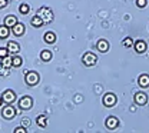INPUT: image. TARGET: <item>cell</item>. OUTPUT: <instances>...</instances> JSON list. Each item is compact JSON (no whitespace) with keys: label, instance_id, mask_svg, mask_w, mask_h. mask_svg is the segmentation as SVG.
Masks as SVG:
<instances>
[{"label":"cell","instance_id":"1","mask_svg":"<svg viewBox=\"0 0 149 133\" xmlns=\"http://www.w3.org/2000/svg\"><path fill=\"white\" fill-rule=\"evenodd\" d=\"M36 15L43 20V23H52V21H53V12H52L49 7H46V6H42V7L37 10Z\"/></svg>","mask_w":149,"mask_h":133},{"label":"cell","instance_id":"2","mask_svg":"<svg viewBox=\"0 0 149 133\" xmlns=\"http://www.w3.org/2000/svg\"><path fill=\"white\" fill-rule=\"evenodd\" d=\"M82 62H83L85 66L91 67V66H95V64H96L97 57H96V55H93L92 52H86V53L83 55V57H82Z\"/></svg>","mask_w":149,"mask_h":133},{"label":"cell","instance_id":"3","mask_svg":"<svg viewBox=\"0 0 149 133\" xmlns=\"http://www.w3.org/2000/svg\"><path fill=\"white\" fill-rule=\"evenodd\" d=\"M32 105H33V100L30 96H23L20 100H19V107L22 110H29L32 109Z\"/></svg>","mask_w":149,"mask_h":133},{"label":"cell","instance_id":"4","mask_svg":"<svg viewBox=\"0 0 149 133\" xmlns=\"http://www.w3.org/2000/svg\"><path fill=\"white\" fill-rule=\"evenodd\" d=\"M1 100L6 103V105H12L15 100H16V93L13 92V90H6V92H3V95H1Z\"/></svg>","mask_w":149,"mask_h":133},{"label":"cell","instance_id":"5","mask_svg":"<svg viewBox=\"0 0 149 133\" xmlns=\"http://www.w3.org/2000/svg\"><path fill=\"white\" fill-rule=\"evenodd\" d=\"M37 82H39V75L36 72H27L26 75V83L29 86H36Z\"/></svg>","mask_w":149,"mask_h":133},{"label":"cell","instance_id":"6","mask_svg":"<svg viewBox=\"0 0 149 133\" xmlns=\"http://www.w3.org/2000/svg\"><path fill=\"white\" fill-rule=\"evenodd\" d=\"M1 114H3V117H4V119H13V117L16 116V110H15V107H12L10 105H7V106H4V107H3Z\"/></svg>","mask_w":149,"mask_h":133},{"label":"cell","instance_id":"7","mask_svg":"<svg viewBox=\"0 0 149 133\" xmlns=\"http://www.w3.org/2000/svg\"><path fill=\"white\" fill-rule=\"evenodd\" d=\"M133 100H135L136 105L143 106V105H146V102H148V96L145 95V93H136V95L133 96Z\"/></svg>","mask_w":149,"mask_h":133},{"label":"cell","instance_id":"8","mask_svg":"<svg viewBox=\"0 0 149 133\" xmlns=\"http://www.w3.org/2000/svg\"><path fill=\"white\" fill-rule=\"evenodd\" d=\"M12 32H13V35L15 36H22V35H24V32H26V29H24V24H22V23H16L13 27H12Z\"/></svg>","mask_w":149,"mask_h":133},{"label":"cell","instance_id":"9","mask_svg":"<svg viewBox=\"0 0 149 133\" xmlns=\"http://www.w3.org/2000/svg\"><path fill=\"white\" fill-rule=\"evenodd\" d=\"M116 103V96L112 95V93H108V95H105L103 97V105L105 106H108V107H112L113 105Z\"/></svg>","mask_w":149,"mask_h":133},{"label":"cell","instance_id":"10","mask_svg":"<svg viewBox=\"0 0 149 133\" xmlns=\"http://www.w3.org/2000/svg\"><path fill=\"white\" fill-rule=\"evenodd\" d=\"M96 47H97V50H99L100 53H106V52L109 50V43H108L105 39H100V40L97 42Z\"/></svg>","mask_w":149,"mask_h":133},{"label":"cell","instance_id":"11","mask_svg":"<svg viewBox=\"0 0 149 133\" xmlns=\"http://www.w3.org/2000/svg\"><path fill=\"white\" fill-rule=\"evenodd\" d=\"M133 47H135L136 53H143V52L146 50V43H145L143 40H136V42L133 43Z\"/></svg>","mask_w":149,"mask_h":133},{"label":"cell","instance_id":"12","mask_svg":"<svg viewBox=\"0 0 149 133\" xmlns=\"http://www.w3.org/2000/svg\"><path fill=\"white\" fill-rule=\"evenodd\" d=\"M7 50H9V53H19L20 52V46L16 42H9L7 43Z\"/></svg>","mask_w":149,"mask_h":133},{"label":"cell","instance_id":"13","mask_svg":"<svg viewBox=\"0 0 149 133\" xmlns=\"http://www.w3.org/2000/svg\"><path fill=\"white\" fill-rule=\"evenodd\" d=\"M16 23H17L16 16H13V15H9V16H6V19H4V24H6L7 27H13Z\"/></svg>","mask_w":149,"mask_h":133},{"label":"cell","instance_id":"14","mask_svg":"<svg viewBox=\"0 0 149 133\" xmlns=\"http://www.w3.org/2000/svg\"><path fill=\"white\" fill-rule=\"evenodd\" d=\"M0 63H1L3 67H6V69H9V70H10V67L13 66V64H12V57L10 56L1 57V59H0Z\"/></svg>","mask_w":149,"mask_h":133},{"label":"cell","instance_id":"15","mask_svg":"<svg viewBox=\"0 0 149 133\" xmlns=\"http://www.w3.org/2000/svg\"><path fill=\"white\" fill-rule=\"evenodd\" d=\"M118 125H119V122H118V119H116L115 116H109V117H108V120H106V126H108L109 129H115Z\"/></svg>","mask_w":149,"mask_h":133},{"label":"cell","instance_id":"16","mask_svg":"<svg viewBox=\"0 0 149 133\" xmlns=\"http://www.w3.org/2000/svg\"><path fill=\"white\" fill-rule=\"evenodd\" d=\"M36 123L39 125V126H40V127H46V126H47V116H45V114H40V116H37Z\"/></svg>","mask_w":149,"mask_h":133},{"label":"cell","instance_id":"17","mask_svg":"<svg viewBox=\"0 0 149 133\" xmlns=\"http://www.w3.org/2000/svg\"><path fill=\"white\" fill-rule=\"evenodd\" d=\"M138 82H139V86H142V87H148L149 86V76L148 75H141L139 79H138Z\"/></svg>","mask_w":149,"mask_h":133},{"label":"cell","instance_id":"18","mask_svg":"<svg viewBox=\"0 0 149 133\" xmlns=\"http://www.w3.org/2000/svg\"><path fill=\"white\" fill-rule=\"evenodd\" d=\"M10 35V27H7L6 24L0 26V39H6Z\"/></svg>","mask_w":149,"mask_h":133},{"label":"cell","instance_id":"19","mask_svg":"<svg viewBox=\"0 0 149 133\" xmlns=\"http://www.w3.org/2000/svg\"><path fill=\"white\" fill-rule=\"evenodd\" d=\"M43 39H45V42H46V43H55L56 36H55V33H52V32H47V33H45Z\"/></svg>","mask_w":149,"mask_h":133},{"label":"cell","instance_id":"20","mask_svg":"<svg viewBox=\"0 0 149 133\" xmlns=\"http://www.w3.org/2000/svg\"><path fill=\"white\" fill-rule=\"evenodd\" d=\"M40 59H42L43 62H49V60L52 59V52H50V50H43V52L40 53Z\"/></svg>","mask_w":149,"mask_h":133},{"label":"cell","instance_id":"21","mask_svg":"<svg viewBox=\"0 0 149 133\" xmlns=\"http://www.w3.org/2000/svg\"><path fill=\"white\" fill-rule=\"evenodd\" d=\"M19 12H20L22 15H27V13L30 12V6H29V4H26V3H23V4H20Z\"/></svg>","mask_w":149,"mask_h":133},{"label":"cell","instance_id":"22","mask_svg":"<svg viewBox=\"0 0 149 133\" xmlns=\"http://www.w3.org/2000/svg\"><path fill=\"white\" fill-rule=\"evenodd\" d=\"M42 24H43V20L40 19V17H39V16H35V17H33V19H32V26H35V27H40V26H42Z\"/></svg>","mask_w":149,"mask_h":133},{"label":"cell","instance_id":"23","mask_svg":"<svg viewBox=\"0 0 149 133\" xmlns=\"http://www.w3.org/2000/svg\"><path fill=\"white\" fill-rule=\"evenodd\" d=\"M22 57H19V56H15V57H12V64L15 66V67H20L22 66Z\"/></svg>","mask_w":149,"mask_h":133},{"label":"cell","instance_id":"24","mask_svg":"<svg viewBox=\"0 0 149 133\" xmlns=\"http://www.w3.org/2000/svg\"><path fill=\"white\" fill-rule=\"evenodd\" d=\"M122 44H123L125 47H130V46H133V42H132V39L130 37H126V39H123Z\"/></svg>","mask_w":149,"mask_h":133},{"label":"cell","instance_id":"25","mask_svg":"<svg viewBox=\"0 0 149 133\" xmlns=\"http://www.w3.org/2000/svg\"><path fill=\"white\" fill-rule=\"evenodd\" d=\"M4 56H9V50H7V47H0V59Z\"/></svg>","mask_w":149,"mask_h":133},{"label":"cell","instance_id":"26","mask_svg":"<svg viewBox=\"0 0 149 133\" xmlns=\"http://www.w3.org/2000/svg\"><path fill=\"white\" fill-rule=\"evenodd\" d=\"M136 6L141 7V9L145 7V6H146V0H136Z\"/></svg>","mask_w":149,"mask_h":133},{"label":"cell","instance_id":"27","mask_svg":"<svg viewBox=\"0 0 149 133\" xmlns=\"http://www.w3.org/2000/svg\"><path fill=\"white\" fill-rule=\"evenodd\" d=\"M7 73H9V69L3 67V66H1V63H0V76H4V75H7Z\"/></svg>","mask_w":149,"mask_h":133},{"label":"cell","instance_id":"28","mask_svg":"<svg viewBox=\"0 0 149 133\" xmlns=\"http://www.w3.org/2000/svg\"><path fill=\"white\" fill-rule=\"evenodd\" d=\"M26 132H27V130H26L24 126H19V127L15 129V133H26Z\"/></svg>","mask_w":149,"mask_h":133},{"label":"cell","instance_id":"29","mask_svg":"<svg viewBox=\"0 0 149 133\" xmlns=\"http://www.w3.org/2000/svg\"><path fill=\"white\" fill-rule=\"evenodd\" d=\"M29 125H30V120H29L27 117H23V120H22V126H24V127H29Z\"/></svg>","mask_w":149,"mask_h":133},{"label":"cell","instance_id":"30","mask_svg":"<svg viewBox=\"0 0 149 133\" xmlns=\"http://www.w3.org/2000/svg\"><path fill=\"white\" fill-rule=\"evenodd\" d=\"M6 6H7V0H0V10L4 9Z\"/></svg>","mask_w":149,"mask_h":133},{"label":"cell","instance_id":"31","mask_svg":"<svg viewBox=\"0 0 149 133\" xmlns=\"http://www.w3.org/2000/svg\"><path fill=\"white\" fill-rule=\"evenodd\" d=\"M1 102H3V100H1V97H0V106H1Z\"/></svg>","mask_w":149,"mask_h":133}]
</instances>
